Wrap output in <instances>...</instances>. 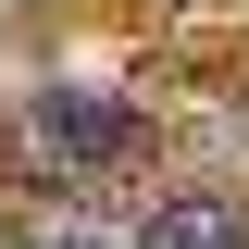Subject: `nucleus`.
<instances>
[{
  "mask_svg": "<svg viewBox=\"0 0 249 249\" xmlns=\"http://www.w3.org/2000/svg\"><path fill=\"white\" fill-rule=\"evenodd\" d=\"M112 162H137V112H124L112 88L25 100V175L37 187H88V175H112Z\"/></svg>",
  "mask_w": 249,
  "mask_h": 249,
  "instance_id": "1",
  "label": "nucleus"
},
{
  "mask_svg": "<svg viewBox=\"0 0 249 249\" xmlns=\"http://www.w3.org/2000/svg\"><path fill=\"white\" fill-rule=\"evenodd\" d=\"M137 249H249V212L212 199V187H175V199L137 224Z\"/></svg>",
  "mask_w": 249,
  "mask_h": 249,
  "instance_id": "2",
  "label": "nucleus"
},
{
  "mask_svg": "<svg viewBox=\"0 0 249 249\" xmlns=\"http://www.w3.org/2000/svg\"><path fill=\"white\" fill-rule=\"evenodd\" d=\"M50 249H124V237H100V224H62V237H50Z\"/></svg>",
  "mask_w": 249,
  "mask_h": 249,
  "instance_id": "3",
  "label": "nucleus"
}]
</instances>
